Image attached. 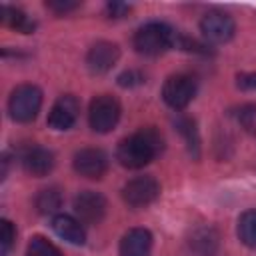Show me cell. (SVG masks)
Instances as JSON below:
<instances>
[{
    "mask_svg": "<svg viewBox=\"0 0 256 256\" xmlns=\"http://www.w3.org/2000/svg\"><path fill=\"white\" fill-rule=\"evenodd\" d=\"M176 126H178V130H180V134L186 138L188 150H190L194 156H198V144H200V140H198V132H196L194 120H190V118H180V120L176 122Z\"/></svg>",
    "mask_w": 256,
    "mask_h": 256,
    "instance_id": "obj_20",
    "label": "cell"
},
{
    "mask_svg": "<svg viewBox=\"0 0 256 256\" xmlns=\"http://www.w3.org/2000/svg\"><path fill=\"white\" fill-rule=\"evenodd\" d=\"M0 18H2V22H4L6 26H10V28L22 32V34H30V32H34V28H36L34 20H32L28 14H24L20 8H16V6L4 4V6H2V12H0Z\"/></svg>",
    "mask_w": 256,
    "mask_h": 256,
    "instance_id": "obj_15",
    "label": "cell"
},
{
    "mask_svg": "<svg viewBox=\"0 0 256 256\" xmlns=\"http://www.w3.org/2000/svg\"><path fill=\"white\" fill-rule=\"evenodd\" d=\"M178 34L164 22H148L134 32L132 44L138 54L144 56H160L166 50L174 48Z\"/></svg>",
    "mask_w": 256,
    "mask_h": 256,
    "instance_id": "obj_2",
    "label": "cell"
},
{
    "mask_svg": "<svg viewBox=\"0 0 256 256\" xmlns=\"http://www.w3.org/2000/svg\"><path fill=\"white\" fill-rule=\"evenodd\" d=\"M22 168L32 176H46L54 168V154L44 146H28L20 156Z\"/></svg>",
    "mask_w": 256,
    "mask_h": 256,
    "instance_id": "obj_12",
    "label": "cell"
},
{
    "mask_svg": "<svg viewBox=\"0 0 256 256\" xmlns=\"http://www.w3.org/2000/svg\"><path fill=\"white\" fill-rule=\"evenodd\" d=\"M218 246V236L212 228H200L190 238V248L202 256H212Z\"/></svg>",
    "mask_w": 256,
    "mask_h": 256,
    "instance_id": "obj_16",
    "label": "cell"
},
{
    "mask_svg": "<svg viewBox=\"0 0 256 256\" xmlns=\"http://www.w3.org/2000/svg\"><path fill=\"white\" fill-rule=\"evenodd\" d=\"M0 224H2V226H0V254L6 256V254L10 252L14 240H16V228H14V224H12L10 220H6V218H4Z\"/></svg>",
    "mask_w": 256,
    "mask_h": 256,
    "instance_id": "obj_21",
    "label": "cell"
},
{
    "mask_svg": "<svg viewBox=\"0 0 256 256\" xmlns=\"http://www.w3.org/2000/svg\"><path fill=\"white\" fill-rule=\"evenodd\" d=\"M142 82H144V76L140 72H136V70H126V72H122L118 76V84L124 86V88H132V86H138Z\"/></svg>",
    "mask_w": 256,
    "mask_h": 256,
    "instance_id": "obj_23",
    "label": "cell"
},
{
    "mask_svg": "<svg viewBox=\"0 0 256 256\" xmlns=\"http://www.w3.org/2000/svg\"><path fill=\"white\" fill-rule=\"evenodd\" d=\"M26 256H62V252L44 236H32L26 246Z\"/></svg>",
    "mask_w": 256,
    "mask_h": 256,
    "instance_id": "obj_19",
    "label": "cell"
},
{
    "mask_svg": "<svg viewBox=\"0 0 256 256\" xmlns=\"http://www.w3.org/2000/svg\"><path fill=\"white\" fill-rule=\"evenodd\" d=\"M152 234L146 228H130L118 246L120 256H150Z\"/></svg>",
    "mask_w": 256,
    "mask_h": 256,
    "instance_id": "obj_13",
    "label": "cell"
},
{
    "mask_svg": "<svg viewBox=\"0 0 256 256\" xmlns=\"http://www.w3.org/2000/svg\"><path fill=\"white\" fill-rule=\"evenodd\" d=\"M74 170L90 180H100L108 170V156L100 148H82L74 154Z\"/></svg>",
    "mask_w": 256,
    "mask_h": 256,
    "instance_id": "obj_8",
    "label": "cell"
},
{
    "mask_svg": "<svg viewBox=\"0 0 256 256\" xmlns=\"http://www.w3.org/2000/svg\"><path fill=\"white\" fill-rule=\"evenodd\" d=\"M164 148V138L154 126L140 128L138 132L130 134L128 138L120 140L116 148V160L130 170L144 168L150 164Z\"/></svg>",
    "mask_w": 256,
    "mask_h": 256,
    "instance_id": "obj_1",
    "label": "cell"
},
{
    "mask_svg": "<svg viewBox=\"0 0 256 256\" xmlns=\"http://www.w3.org/2000/svg\"><path fill=\"white\" fill-rule=\"evenodd\" d=\"M52 228L54 232L66 240L68 244H74V246H82L86 242V232H84V226L82 222L76 218V216H70V214H56L52 218Z\"/></svg>",
    "mask_w": 256,
    "mask_h": 256,
    "instance_id": "obj_14",
    "label": "cell"
},
{
    "mask_svg": "<svg viewBox=\"0 0 256 256\" xmlns=\"http://www.w3.org/2000/svg\"><path fill=\"white\" fill-rule=\"evenodd\" d=\"M78 112H80L78 98L72 96V94H64L52 104V108L48 112V126L52 130H60V132L68 130V128L74 126V122L78 118Z\"/></svg>",
    "mask_w": 256,
    "mask_h": 256,
    "instance_id": "obj_11",
    "label": "cell"
},
{
    "mask_svg": "<svg viewBox=\"0 0 256 256\" xmlns=\"http://www.w3.org/2000/svg\"><path fill=\"white\" fill-rule=\"evenodd\" d=\"M106 10H108L110 18H122V16H126L130 12V6L128 4H122V2H110L106 6Z\"/></svg>",
    "mask_w": 256,
    "mask_h": 256,
    "instance_id": "obj_24",
    "label": "cell"
},
{
    "mask_svg": "<svg viewBox=\"0 0 256 256\" xmlns=\"http://www.w3.org/2000/svg\"><path fill=\"white\" fill-rule=\"evenodd\" d=\"M118 58H120L118 44L108 42V40H100V42L90 46V50L86 54V66L92 74H106L114 68Z\"/></svg>",
    "mask_w": 256,
    "mask_h": 256,
    "instance_id": "obj_10",
    "label": "cell"
},
{
    "mask_svg": "<svg viewBox=\"0 0 256 256\" xmlns=\"http://www.w3.org/2000/svg\"><path fill=\"white\" fill-rule=\"evenodd\" d=\"M238 88L242 90H256V74H240Z\"/></svg>",
    "mask_w": 256,
    "mask_h": 256,
    "instance_id": "obj_25",
    "label": "cell"
},
{
    "mask_svg": "<svg viewBox=\"0 0 256 256\" xmlns=\"http://www.w3.org/2000/svg\"><path fill=\"white\" fill-rule=\"evenodd\" d=\"M160 196V184L154 176H136L122 186V200L130 208L152 204Z\"/></svg>",
    "mask_w": 256,
    "mask_h": 256,
    "instance_id": "obj_6",
    "label": "cell"
},
{
    "mask_svg": "<svg viewBox=\"0 0 256 256\" xmlns=\"http://www.w3.org/2000/svg\"><path fill=\"white\" fill-rule=\"evenodd\" d=\"M74 214L82 224H98L106 214V198L94 190H82L74 198Z\"/></svg>",
    "mask_w": 256,
    "mask_h": 256,
    "instance_id": "obj_9",
    "label": "cell"
},
{
    "mask_svg": "<svg viewBox=\"0 0 256 256\" xmlns=\"http://www.w3.org/2000/svg\"><path fill=\"white\" fill-rule=\"evenodd\" d=\"M238 238L244 246L256 248V208L246 210L238 218Z\"/></svg>",
    "mask_w": 256,
    "mask_h": 256,
    "instance_id": "obj_18",
    "label": "cell"
},
{
    "mask_svg": "<svg viewBox=\"0 0 256 256\" xmlns=\"http://www.w3.org/2000/svg\"><path fill=\"white\" fill-rule=\"evenodd\" d=\"M196 90H198L196 78L192 74L180 72V74H172L166 78L162 86V98L172 110H182L194 100Z\"/></svg>",
    "mask_w": 256,
    "mask_h": 256,
    "instance_id": "obj_4",
    "label": "cell"
},
{
    "mask_svg": "<svg viewBox=\"0 0 256 256\" xmlns=\"http://www.w3.org/2000/svg\"><path fill=\"white\" fill-rule=\"evenodd\" d=\"M42 108V92L34 84H20L8 98V112L14 122H32Z\"/></svg>",
    "mask_w": 256,
    "mask_h": 256,
    "instance_id": "obj_3",
    "label": "cell"
},
{
    "mask_svg": "<svg viewBox=\"0 0 256 256\" xmlns=\"http://www.w3.org/2000/svg\"><path fill=\"white\" fill-rule=\"evenodd\" d=\"M200 32H202L204 40H208L210 44H224V42L232 40V36L236 32V24H234L232 16H228L226 12L210 10L200 20Z\"/></svg>",
    "mask_w": 256,
    "mask_h": 256,
    "instance_id": "obj_7",
    "label": "cell"
},
{
    "mask_svg": "<svg viewBox=\"0 0 256 256\" xmlns=\"http://www.w3.org/2000/svg\"><path fill=\"white\" fill-rule=\"evenodd\" d=\"M62 206V192L56 186L44 188L36 196V210L40 214H56Z\"/></svg>",
    "mask_w": 256,
    "mask_h": 256,
    "instance_id": "obj_17",
    "label": "cell"
},
{
    "mask_svg": "<svg viewBox=\"0 0 256 256\" xmlns=\"http://www.w3.org/2000/svg\"><path fill=\"white\" fill-rule=\"evenodd\" d=\"M120 120V102L110 94H100L92 98L88 108V122L90 128L98 134L110 132Z\"/></svg>",
    "mask_w": 256,
    "mask_h": 256,
    "instance_id": "obj_5",
    "label": "cell"
},
{
    "mask_svg": "<svg viewBox=\"0 0 256 256\" xmlns=\"http://www.w3.org/2000/svg\"><path fill=\"white\" fill-rule=\"evenodd\" d=\"M78 6H80L78 2H70V0H50V2H46V8L56 12V14H68V12L76 10Z\"/></svg>",
    "mask_w": 256,
    "mask_h": 256,
    "instance_id": "obj_22",
    "label": "cell"
}]
</instances>
